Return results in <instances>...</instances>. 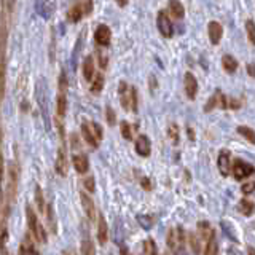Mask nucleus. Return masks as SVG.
I'll return each instance as SVG.
<instances>
[{
	"instance_id": "obj_48",
	"label": "nucleus",
	"mask_w": 255,
	"mask_h": 255,
	"mask_svg": "<svg viewBox=\"0 0 255 255\" xmlns=\"http://www.w3.org/2000/svg\"><path fill=\"white\" fill-rule=\"evenodd\" d=\"M247 72H249V75L254 77V64H249L247 66Z\"/></svg>"
},
{
	"instance_id": "obj_4",
	"label": "nucleus",
	"mask_w": 255,
	"mask_h": 255,
	"mask_svg": "<svg viewBox=\"0 0 255 255\" xmlns=\"http://www.w3.org/2000/svg\"><path fill=\"white\" fill-rule=\"evenodd\" d=\"M231 172H233L236 180H244L249 177V175L254 174V166L246 161H242V160H236L233 168H231Z\"/></svg>"
},
{
	"instance_id": "obj_5",
	"label": "nucleus",
	"mask_w": 255,
	"mask_h": 255,
	"mask_svg": "<svg viewBox=\"0 0 255 255\" xmlns=\"http://www.w3.org/2000/svg\"><path fill=\"white\" fill-rule=\"evenodd\" d=\"M156 27H158V31H160V34H161L163 37H166V38H171L172 37L174 29H172L171 19L168 18V15L164 13V11H160V13H158Z\"/></svg>"
},
{
	"instance_id": "obj_29",
	"label": "nucleus",
	"mask_w": 255,
	"mask_h": 255,
	"mask_svg": "<svg viewBox=\"0 0 255 255\" xmlns=\"http://www.w3.org/2000/svg\"><path fill=\"white\" fill-rule=\"evenodd\" d=\"M206 254L209 255H214V254H217L219 252V247H217V241H215V235L211 236L209 239L206 241V251H204Z\"/></svg>"
},
{
	"instance_id": "obj_18",
	"label": "nucleus",
	"mask_w": 255,
	"mask_h": 255,
	"mask_svg": "<svg viewBox=\"0 0 255 255\" xmlns=\"http://www.w3.org/2000/svg\"><path fill=\"white\" fill-rule=\"evenodd\" d=\"M169 13H171L174 18H184L185 16V7L180 3V0H169Z\"/></svg>"
},
{
	"instance_id": "obj_1",
	"label": "nucleus",
	"mask_w": 255,
	"mask_h": 255,
	"mask_svg": "<svg viewBox=\"0 0 255 255\" xmlns=\"http://www.w3.org/2000/svg\"><path fill=\"white\" fill-rule=\"evenodd\" d=\"M48 89H47V82L40 78L37 82V101H38V109L42 112L45 126L50 131L51 129V123H50V112H48Z\"/></svg>"
},
{
	"instance_id": "obj_37",
	"label": "nucleus",
	"mask_w": 255,
	"mask_h": 255,
	"mask_svg": "<svg viewBox=\"0 0 255 255\" xmlns=\"http://www.w3.org/2000/svg\"><path fill=\"white\" fill-rule=\"evenodd\" d=\"M37 252H38V251L31 244L29 241H27V242H22L21 247H19V254H37Z\"/></svg>"
},
{
	"instance_id": "obj_21",
	"label": "nucleus",
	"mask_w": 255,
	"mask_h": 255,
	"mask_svg": "<svg viewBox=\"0 0 255 255\" xmlns=\"http://www.w3.org/2000/svg\"><path fill=\"white\" fill-rule=\"evenodd\" d=\"M118 94H120V101L124 110H129V86L124 82L120 83V89H118Z\"/></svg>"
},
{
	"instance_id": "obj_14",
	"label": "nucleus",
	"mask_w": 255,
	"mask_h": 255,
	"mask_svg": "<svg viewBox=\"0 0 255 255\" xmlns=\"http://www.w3.org/2000/svg\"><path fill=\"white\" fill-rule=\"evenodd\" d=\"M54 168H56V172H58L61 177H66V175H67V160H66L64 150H62V149L58 150V156H56Z\"/></svg>"
},
{
	"instance_id": "obj_25",
	"label": "nucleus",
	"mask_w": 255,
	"mask_h": 255,
	"mask_svg": "<svg viewBox=\"0 0 255 255\" xmlns=\"http://www.w3.org/2000/svg\"><path fill=\"white\" fill-rule=\"evenodd\" d=\"M137 222L144 230H152L153 225H155V217L142 214V215H137Z\"/></svg>"
},
{
	"instance_id": "obj_39",
	"label": "nucleus",
	"mask_w": 255,
	"mask_h": 255,
	"mask_svg": "<svg viewBox=\"0 0 255 255\" xmlns=\"http://www.w3.org/2000/svg\"><path fill=\"white\" fill-rule=\"evenodd\" d=\"M35 201H37V206L40 211L45 209V200H43V193H42V188L40 187H37L35 188Z\"/></svg>"
},
{
	"instance_id": "obj_50",
	"label": "nucleus",
	"mask_w": 255,
	"mask_h": 255,
	"mask_svg": "<svg viewBox=\"0 0 255 255\" xmlns=\"http://www.w3.org/2000/svg\"><path fill=\"white\" fill-rule=\"evenodd\" d=\"M187 131H188V137H190V140H195V133L191 131V128H188V129H187Z\"/></svg>"
},
{
	"instance_id": "obj_2",
	"label": "nucleus",
	"mask_w": 255,
	"mask_h": 255,
	"mask_svg": "<svg viewBox=\"0 0 255 255\" xmlns=\"http://www.w3.org/2000/svg\"><path fill=\"white\" fill-rule=\"evenodd\" d=\"M26 217H27V226H29L31 233L35 236V239L38 242H47V233H45L43 226L38 222L37 214L34 212V209L27 204L26 206Z\"/></svg>"
},
{
	"instance_id": "obj_11",
	"label": "nucleus",
	"mask_w": 255,
	"mask_h": 255,
	"mask_svg": "<svg viewBox=\"0 0 255 255\" xmlns=\"http://www.w3.org/2000/svg\"><path fill=\"white\" fill-rule=\"evenodd\" d=\"M80 200H82L83 211H85V214H86V217L89 220H94L96 219V207H94L93 200L86 193H85V191H80Z\"/></svg>"
},
{
	"instance_id": "obj_10",
	"label": "nucleus",
	"mask_w": 255,
	"mask_h": 255,
	"mask_svg": "<svg viewBox=\"0 0 255 255\" xmlns=\"http://www.w3.org/2000/svg\"><path fill=\"white\" fill-rule=\"evenodd\" d=\"M134 149H136V152H137V155H140V156H144V158L150 156V153H152L150 139L147 137V136H139V139L136 140Z\"/></svg>"
},
{
	"instance_id": "obj_32",
	"label": "nucleus",
	"mask_w": 255,
	"mask_h": 255,
	"mask_svg": "<svg viewBox=\"0 0 255 255\" xmlns=\"http://www.w3.org/2000/svg\"><path fill=\"white\" fill-rule=\"evenodd\" d=\"M80 252L83 255H88V254H94V246H93V241L88 239V238H85V239L82 241V249Z\"/></svg>"
},
{
	"instance_id": "obj_15",
	"label": "nucleus",
	"mask_w": 255,
	"mask_h": 255,
	"mask_svg": "<svg viewBox=\"0 0 255 255\" xmlns=\"http://www.w3.org/2000/svg\"><path fill=\"white\" fill-rule=\"evenodd\" d=\"M82 134H83L85 142H86L88 145H91L93 149H98L99 140L94 137V134H93V131H91V126H89L88 123H83V124H82Z\"/></svg>"
},
{
	"instance_id": "obj_26",
	"label": "nucleus",
	"mask_w": 255,
	"mask_h": 255,
	"mask_svg": "<svg viewBox=\"0 0 255 255\" xmlns=\"http://www.w3.org/2000/svg\"><path fill=\"white\" fill-rule=\"evenodd\" d=\"M238 133H239L242 137H244L249 144H255V133L252 128L249 126H239L238 128Z\"/></svg>"
},
{
	"instance_id": "obj_8",
	"label": "nucleus",
	"mask_w": 255,
	"mask_h": 255,
	"mask_svg": "<svg viewBox=\"0 0 255 255\" xmlns=\"http://www.w3.org/2000/svg\"><path fill=\"white\" fill-rule=\"evenodd\" d=\"M184 88H185V94L187 98L193 101L198 94V80L195 78V75L191 72H187L185 73V78H184Z\"/></svg>"
},
{
	"instance_id": "obj_9",
	"label": "nucleus",
	"mask_w": 255,
	"mask_h": 255,
	"mask_svg": "<svg viewBox=\"0 0 255 255\" xmlns=\"http://www.w3.org/2000/svg\"><path fill=\"white\" fill-rule=\"evenodd\" d=\"M217 166H219L220 174H222L223 177H228V175L231 174V156L226 150H222L219 153Z\"/></svg>"
},
{
	"instance_id": "obj_19",
	"label": "nucleus",
	"mask_w": 255,
	"mask_h": 255,
	"mask_svg": "<svg viewBox=\"0 0 255 255\" xmlns=\"http://www.w3.org/2000/svg\"><path fill=\"white\" fill-rule=\"evenodd\" d=\"M222 66H223V69L228 72V73H235L238 70V61L236 58H233L231 54H225L223 58H222Z\"/></svg>"
},
{
	"instance_id": "obj_6",
	"label": "nucleus",
	"mask_w": 255,
	"mask_h": 255,
	"mask_svg": "<svg viewBox=\"0 0 255 255\" xmlns=\"http://www.w3.org/2000/svg\"><path fill=\"white\" fill-rule=\"evenodd\" d=\"M207 37L212 45H219L223 37V27L219 21H211L207 24Z\"/></svg>"
},
{
	"instance_id": "obj_23",
	"label": "nucleus",
	"mask_w": 255,
	"mask_h": 255,
	"mask_svg": "<svg viewBox=\"0 0 255 255\" xmlns=\"http://www.w3.org/2000/svg\"><path fill=\"white\" fill-rule=\"evenodd\" d=\"M198 231H200V236L203 241H207L209 238L215 235V231L211 228V225H209L207 222H200L198 223Z\"/></svg>"
},
{
	"instance_id": "obj_41",
	"label": "nucleus",
	"mask_w": 255,
	"mask_h": 255,
	"mask_svg": "<svg viewBox=\"0 0 255 255\" xmlns=\"http://www.w3.org/2000/svg\"><path fill=\"white\" fill-rule=\"evenodd\" d=\"M107 112V123L110 124V126H115V123H117V117H115V112H113L112 107H107L105 109Z\"/></svg>"
},
{
	"instance_id": "obj_28",
	"label": "nucleus",
	"mask_w": 255,
	"mask_h": 255,
	"mask_svg": "<svg viewBox=\"0 0 255 255\" xmlns=\"http://www.w3.org/2000/svg\"><path fill=\"white\" fill-rule=\"evenodd\" d=\"M102 89H104V77L102 75H96V78L91 83V93L93 94H99Z\"/></svg>"
},
{
	"instance_id": "obj_13",
	"label": "nucleus",
	"mask_w": 255,
	"mask_h": 255,
	"mask_svg": "<svg viewBox=\"0 0 255 255\" xmlns=\"http://www.w3.org/2000/svg\"><path fill=\"white\" fill-rule=\"evenodd\" d=\"M72 163H73V168H75V171L78 174H86L88 172L89 161H88V156L86 155H73Z\"/></svg>"
},
{
	"instance_id": "obj_45",
	"label": "nucleus",
	"mask_w": 255,
	"mask_h": 255,
	"mask_svg": "<svg viewBox=\"0 0 255 255\" xmlns=\"http://www.w3.org/2000/svg\"><path fill=\"white\" fill-rule=\"evenodd\" d=\"M67 89V80H66V77H64V73L59 77V93H64Z\"/></svg>"
},
{
	"instance_id": "obj_34",
	"label": "nucleus",
	"mask_w": 255,
	"mask_h": 255,
	"mask_svg": "<svg viewBox=\"0 0 255 255\" xmlns=\"http://www.w3.org/2000/svg\"><path fill=\"white\" fill-rule=\"evenodd\" d=\"M246 32H247L249 42L254 45L255 43V26H254V21L252 19H247L246 21Z\"/></svg>"
},
{
	"instance_id": "obj_3",
	"label": "nucleus",
	"mask_w": 255,
	"mask_h": 255,
	"mask_svg": "<svg viewBox=\"0 0 255 255\" xmlns=\"http://www.w3.org/2000/svg\"><path fill=\"white\" fill-rule=\"evenodd\" d=\"M185 244V233L182 228H172L168 233V247L172 252H182V246Z\"/></svg>"
},
{
	"instance_id": "obj_24",
	"label": "nucleus",
	"mask_w": 255,
	"mask_h": 255,
	"mask_svg": "<svg viewBox=\"0 0 255 255\" xmlns=\"http://www.w3.org/2000/svg\"><path fill=\"white\" fill-rule=\"evenodd\" d=\"M168 137L172 140L174 145H177L180 142V129H179V126L175 123L169 124V126H168Z\"/></svg>"
},
{
	"instance_id": "obj_42",
	"label": "nucleus",
	"mask_w": 255,
	"mask_h": 255,
	"mask_svg": "<svg viewBox=\"0 0 255 255\" xmlns=\"http://www.w3.org/2000/svg\"><path fill=\"white\" fill-rule=\"evenodd\" d=\"M140 185H142V188L145 191H152L153 190V185H152V180L149 177H142L140 179Z\"/></svg>"
},
{
	"instance_id": "obj_30",
	"label": "nucleus",
	"mask_w": 255,
	"mask_h": 255,
	"mask_svg": "<svg viewBox=\"0 0 255 255\" xmlns=\"http://www.w3.org/2000/svg\"><path fill=\"white\" fill-rule=\"evenodd\" d=\"M217 102H219V89L211 96V99L207 101V104L204 105V112H212L214 109H217Z\"/></svg>"
},
{
	"instance_id": "obj_16",
	"label": "nucleus",
	"mask_w": 255,
	"mask_h": 255,
	"mask_svg": "<svg viewBox=\"0 0 255 255\" xmlns=\"http://www.w3.org/2000/svg\"><path fill=\"white\" fill-rule=\"evenodd\" d=\"M85 16V11H83V5L82 2L73 5V7L69 10V13H67V19H69L70 22H73V24H77V22H80L82 18Z\"/></svg>"
},
{
	"instance_id": "obj_47",
	"label": "nucleus",
	"mask_w": 255,
	"mask_h": 255,
	"mask_svg": "<svg viewBox=\"0 0 255 255\" xmlns=\"http://www.w3.org/2000/svg\"><path fill=\"white\" fill-rule=\"evenodd\" d=\"M15 3H16V0H7V5H8V11H13Z\"/></svg>"
},
{
	"instance_id": "obj_33",
	"label": "nucleus",
	"mask_w": 255,
	"mask_h": 255,
	"mask_svg": "<svg viewBox=\"0 0 255 255\" xmlns=\"http://www.w3.org/2000/svg\"><path fill=\"white\" fill-rule=\"evenodd\" d=\"M156 252H158V249H156L155 241H153V239H145L144 241V254H147V255H155Z\"/></svg>"
},
{
	"instance_id": "obj_27",
	"label": "nucleus",
	"mask_w": 255,
	"mask_h": 255,
	"mask_svg": "<svg viewBox=\"0 0 255 255\" xmlns=\"http://www.w3.org/2000/svg\"><path fill=\"white\" fill-rule=\"evenodd\" d=\"M137 104H139V99H137V89L134 86L129 88V109L133 112H137Z\"/></svg>"
},
{
	"instance_id": "obj_36",
	"label": "nucleus",
	"mask_w": 255,
	"mask_h": 255,
	"mask_svg": "<svg viewBox=\"0 0 255 255\" xmlns=\"http://www.w3.org/2000/svg\"><path fill=\"white\" fill-rule=\"evenodd\" d=\"M91 131H93V134H94V137L98 139V140H102V137H104V131H102V126L99 123H96V121H93L91 124Z\"/></svg>"
},
{
	"instance_id": "obj_40",
	"label": "nucleus",
	"mask_w": 255,
	"mask_h": 255,
	"mask_svg": "<svg viewBox=\"0 0 255 255\" xmlns=\"http://www.w3.org/2000/svg\"><path fill=\"white\" fill-rule=\"evenodd\" d=\"M254 188H255L254 180H249V182L242 184V187H241V191H242V193H244V195H252V193H254Z\"/></svg>"
},
{
	"instance_id": "obj_43",
	"label": "nucleus",
	"mask_w": 255,
	"mask_h": 255,
	"mask_svg": "<svg viewBox=\"0 0 255 255\" xmlns=\"http://www.w3.org/2000/svg\"><path fill=\"white\" fill-rule=\"evenodd\" d=\"M85 187H86V190L88 191H91V193H94V190H96V184H94V179L93 177H88V179H85Z\"/></svg>"
},
{
	"instance_id": "obj_7",
	"label": "nucleus",
	"mask_w": 255,
	"mask_h": 255,
	"mask_svg": "<svg viewBox=\"0 0 255 255\" xmlns=\"http://www.w3.org/2000/svg\"><path fill=\"white\" fill-rule=\"evenodd\" d=\"M94 40L101 47H109L110 45V40H112V31L109 26L105 24H101L98 29L94 32Z\"/></svg>"
},
{
	"instance_id": "obj_44",
	"label": "nucleus",
	"mask_w": 255,
	"mask_h": 255,
	"mask_svg": "<svg viewBox=\"0 0 255 255\" xmlns=\"http://www.w3.org/2000/svg\"><path fill=\"white\" fill-rule=\"evenodd\" d=\"M82 5H83L85 16L89 15V13H91V11H93V2H91V0H85V2H82Z\"/></svg>"
},
{
	"instance_id": "obj_31",
	"label": "nucleus",
	"mask_w": 255,
	"mask_h": 255,
	"mask_svg": "<svg viewBox=\"0 0 255 255\" xmlns=\"http://www.w3.org/2000/svg\"><path fill=\"white\" fill-rule=\"evenodd\" d=\"M239 212L244 214L246 217H251L254 212V204L251 201H241L239 203Z\"/></svg>"
},
{
	"instance_id": "obj_20",
	"label": "nucleus",
	"mask_w": 255,
	"mask_h": 255,
	"mask_svg": "<svg viewBox=\"0 0 255 255\" xmlns=\"http://www.w3.org/2000/svg\"><path fill=\"white\" fill-rule=\"evenodd\" d=\"M94 75V61L91 56H86L83 61V77L85 80H91Z\"/></svg>"
},
{
	"instance_id": "obj_12",
	"label": "nucleus",
	"mask_w": 255,
	"mask_h": 255,
	"mask_svg": "<svg viewBox=\"0 0 255 255\" xmlns=\"http://www.w3.org/2000/svg\"><path fill=\"white\" fill-rule=\"evenodd\" d=\"M35 10L38 16H42L43 19H48L51 11H53V2L51 0H35Z\"/></svg>"
},
{
	"instance_id": "obj_46",
	"label": "nucleus",
	"mask_w": 255,
	"mask_h": 255,
	"mask_svg": "<svg viewBox=\"0 0 255 255\" xmlns=\"http://www.w3.org/2000/svg\"><path fill=\"white\" fill-rule=\"evenodd\" d=\"M222 226H223V228L226 230V231H225V235L228 236V238H231V239H233V241H236V236H235V233H233V228H226L225 222L222 223Z\"/></svg>"
},
{
	"instance_id": "obj_38",
	"label": "nucleus",
	"mask_w": 255,
	"mask_h": 255,
	"mask_svg": "<svg viewBox=\"0 0 255 255\" xmlns=\"http://www.w3.org/2000/svg\"><path fill=\"white\" fill-rule=\"evenodd\" d=\"M188 242H190V247L193 249L195 254H200V252H201V247H200V241H198V236L190 235V236H188Z\"/></svg>"
},
{
	"instance_id": "obj_35",
	"label": "nucleus",
	"mask_w": 255,
	"mask_h": 255,
	"mask_svg": "<svg viewBox=\"0 0 255 255\" xmlns=\"http://www.w3.org/2000/svg\"><path fill=\"white\" fill-rule=\"evenodd\" d=\"M120 128H121V136H123V139H126V140H131V139H133L131 124H129L128 121H121Z\"/></svg>"
},
{
	"instance_id": "obj_49",
	"label": "nucleus",
	"mask_w": 255,
	"mask_h": 255,
	"mask_svg": "<svg viewBox=\"0 0 255 255\" xmlns=\"http://www.w3.org/2000/svg\"><path fill=\"white\" fill-rule=\"evenodd\" d=\"M128 2H129V0H117V3L120 5V7H126Z\"/></svg>"
},
{
	"instance_id": "obj_17",
	"label": "nucleus",
	"mask_w": 255,
	"mask_h": 255,
	"mask_svg": "<svg viewBox=\"0 0 255 255\" xmlns=\"http://www.w3.org/2000/svg\"><path fill=\"white\" fill-rule=\"evenodd\" d=\"M107 239H109V228H107V222L104 220V217H99L98 222V241L99 244L104 246Z\"/></svg>"
},
{
	"instance_id": "obj_22",
	"label": "nucleus",
	"mask_w": 255,
	"mask_h": 255,
	"mask_svg": "<svg viewBox=\"0 0 255 255\" xmlns=\"http://www.w3.org/2000/svg\"><path fill=\"white\" fill-rule=\"evenodd\" d=\"M67 112V99L64 93H59L58 99H56V115L62 118Z\"/></svg>"
}]
</instances>
